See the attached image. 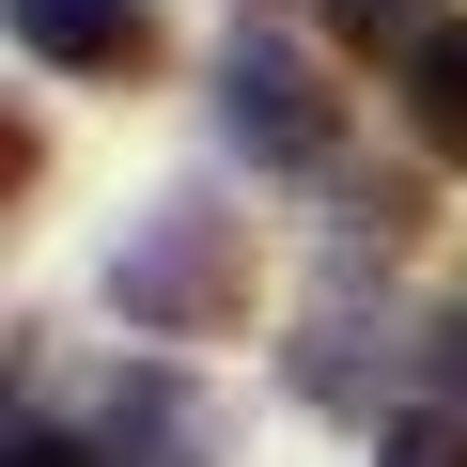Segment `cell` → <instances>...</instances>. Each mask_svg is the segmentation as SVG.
<instances>
[{
	"instance_id": "6da1fadb",
	"label": "cell",
	"mask_w": 467,
	"mask_h": 467,
	"mask_svg": "<svg viewBox=\"0 0 467 467\" xmlns=\"http://www.w3.org/2000/svg\"><path fill=\"white\" fill-rule=\"evenodd\" d=\"M109 312L140 343H218V327H250V218H218V202H156L125 234V265H109Z\"/></svg>"
},
{
	"instance_id": "7a4b0ae2",
	"label": "cell",
	"mask_w": 467,
	"mask_h": 467,
	"mask_svg": "<svg viewBox=\"0 0 467 467\" xmlns=\"http://www.w3.org/2000/svg\"><path fill=\"white\" fill-rule=\"evenodd\" d=\"M218 140L265 156V171H343V94H327V63L281 47V32H234V47H218Z\"/></svg>"
},
{
	"instance_id": "3957f363",
	"label": "cell",
	"mask_w": 467,
	"mask_h": 467,
	"mask_svg": "<svg viewBox=\"0 0 467 467\" xmlns=\"http://www.w3.org/2000/svg\"><path fill=\"white\" fill-rule=\"evenodd\" d=\"M0 16H16V47L47 63V78H156L171 63V16H156V0H0Z\"/></svg>"
},
{
	"instance_id": "277c9868",
	"label": "cell",
	"mask_w": 467,
	"mask_h": 467,
	"mask_svg": "<svg viewBox=\"0 0 467 467\" xmlns=\"http://www.w3.org/2000/svg\"><path fill=\"white\" fill-rule=\"evenodd\" d=\"M94 451H109V467H218V405H202L171 358H125V389H109Z\"/></svg>"
},
{
	"instance_id": "5b68a950",
	"label": "cell",
	"mask_w": 467,
	"mask_h": 467,
	"mask_svg": "<svg viewBox=\"0 0 467 467\" xmlns=\"http://www.w3.org/2000/svg\"><path fill=\"white\" fill-rule=\"evenodd\" d=\"M405 140H420L436 171H467V16H451L420 63H405Z\"/></svg>"
},
{
	"instance_id": "8992f818",
	"label": "cell",
	"mask_w": 467,
	"mask_h": 467,
	"mask_svg": "<svg viewBox=\"0 0 467 467\" xmlns=\"http://www.w3.org/2000/svg\"><path fill=\"white\" fill-rule=\"evenodd\" d=\"M436 32H451V0H327V47H343V63H389V78H405Z\"/></svg>"
},
{
	"instance_id": "52a82bcc",
	"label": "cell",
	"mask_w": 467,
	"mask_h": 467,
	"mask_svg": "<svg viewBox=\"0 0 467 467\" xmlns=\"http://www.w3.org/2000/svg\"><path fill=\"white\" fill-rule=\"evenodd\" d=\"M343 234H374V250L420 234V187H405V171H343Z\"/></svg>"
},
{
	"instance_id": "ba28073f",
	"label": "cell",
	"mask_w": 467,
	"mask_h": 467,
	"mask_svg": "<svg viewBox=\"0 0 467 467\" xmlns=\"http://www.w3.org/2000/svg\"><path fill=\"white\" fill-rule=\"evenodd\" d=\"M374 467H467V405H405Z\"/></svg>"
},
{
	"instance_id": "9c48e42d",
	"label": "cell",
	"mask_w": 467,
	"mask_h": 467,
	"mask_svg": "<svg viewBox=\"0 0 467 467\" xmlns=\"http://www.w3.org/2000/svg\"><path fill=\"white\" fill-rule=\"evenodd\" d=\"M0 467H94V451H78L63 420H32V436H16V451H0Z\"/></svg>"
}]
</instances>
